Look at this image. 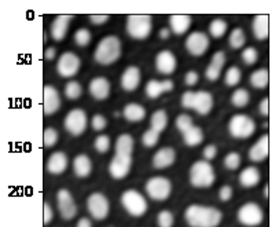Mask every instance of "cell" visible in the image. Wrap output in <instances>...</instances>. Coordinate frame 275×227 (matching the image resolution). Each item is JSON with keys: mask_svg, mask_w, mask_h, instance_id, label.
I'll return each instance as SVG.
<instances>
[{"mask_svg": "<svg viewBox=\"0 0 275 227\" xmlns=\"http://www.w3.org/2000/svg\"><path fill=\"white\" fill-rule=\"evenodd\" d=\"M184 219L190 227H218L223 215L215 207L193 204L184 211Z\"/></svg>", "mask_w": 275, "mask_h": 227, "instance_id": "1", "label": "cell"}, {"mask_svg": "<svg viewBox=\"0 0 275 227\" xmlns=\"http://www.w3.org/2000/svg\"><path fill=\"white\" fill-rule=\"evenodd\" d=\"M121 57V42L116 36H106L98 43L94 58L99 65H110Z\"/></svg>", "mask_w": 275, "mask_h": 227, "instance_id": "2", "label": "cell"}, {"mask_svg": "<svg viewBox=\"0 0 275 227\" xmlns=\"http://www.w3.org/2000/svg\"><path fill=\"white\" fill-rule=\"evenodd\" d=\"M216 174L212 164L200 160L193 164L190 168V183L197 189H208L215 183Z\"/></svg>", "mask_w": 275, "mask_h": 227, "instance_id": "3", "label": "cell"}, {"mask_svg": "<svg viewBox=\"0 0 275 227\" xmlns=\"http://www.w3.org/2000/svg\"><path fill=\"white\" fill-rule=\"evenodd\" d=\"M127 32L132 39L144 40L152 33V17L146 14H131L127 18Z\"/></svg>", "mask_w": 275, "mask_h": 227, "instance_id": "4", "label": "cell"}, {"mask_svg": "<svg viewBox=\"0 0 275 227\" xmlns=\"http://www.w3.org/2000/svg\"><path fill=\"white\" fill-rule=\"evenodd\" d=\"M256 131V122L246 114H236L228 121V132L236 139H248Z\"/></svg>", "mask_w": 275, "mask_h": 227, "instance_id": "5", "label": "cell"}, {"mask_svg": "<svg viewBox=\"0 0 275 227\" xmlns=\"http://www.w3.org/2000/svg\"><path fill=\"white\" fill-rule=\"evenodd\" d=\"M121 204L124 210L131 216H143L147 212V201L139 192L136 190H127L121 194Z\"/></svg>", "mask_w": 275, "mask_h": 227, "instance_id": "6", "label": "cell"}, {"mask_svg": "<svg viewBox=\"0 0 275 227\" xmlns=\"http://www.w3.org/2000/svg\"><path fill=\"white\" fill-rule=\"evenodd\" d=\"M237 219L242 226L256 227L263 222L264 212L256 202H246L238 210Z\"/></svg>", "mask_w": 275, "mask_h": 227, "instance_id": "7", "label": "cell"}, {"mask_svg": "<svg viewBox=\"0 0 275 227\" xmlns=\"http://www.w3.org/2000/svg\"><path fill=\"white\" fill-rule=\"evenodd\" d=\"M146 193L154 201H165L172 193V183L164 176H154L146 183Z\"/></svg>", "mask_w": 275, "mask_h": 227, "instance_id": "8", "label": "cell"}, {"mask_svg": "<svg viewBox=\"0 0 275 227\" xmlns=\"http://www.w3.org/2000/svg\"><path fill=\"white\" fill-rule=\"evenodd\" d=\"M87 114L83 109H73L66 114L64 127L70 135L80 136L87 128Z\"/></svg>", "mask_w": 275, "mask_h": 227, "instance_id": "9", "label": "cell"}, {"mask_svg": "<svg viewBox=\"0 0 275 227\" xmlns=\"http://www.w3.org/2000/svg\"><path fill=\"white\" fill-rule=\"evenodd\" d=\"M87 210L95 220H103L108 218L110 211L108 197L102 193H92L87 200Z\"/></svg>", "mask_w": 275, "mask_h": 227, "instance_id": "10", "label": "cell"}, {"mask_svg": "<svg viewBox=\"0 0 275 227\" xmlns=\"http://www.w3.org/2000/svg\"><path fill=\"white\" fill-rule=\"evenodd\" d=\"M80 66H81L80 58L72 51H65L58 59L57 70L59 76L65 77V79H70L79 73Z\"/></svg>", "mask_w": 275, "mask_h": 227, "instance_id": "11", "label": "cell"}, {"mask_svg": "<svg viewBox=\"0 0 275 227\" xmlns=\"http://www.w3.org/2000/svg\"><path fill=\"white\" fill-rule=\"evenodd\" d=\"M57 201L59 214L65 220H72L77 215V205H76L73 196L69 190L61 189L57 193Z\"/></svg>", "mask_w": 275, "mask_h": 227, "instance_id": "12", "label": "cell"}, {"mask_svg": "<svg viewBox=\"0 0 275 227\" xmlns=\"http://www.w3.org/2000/svg\"><path fill=\"white\" fill-rule=\"evenodd\" d=\"M184 46L193 57H201L209 48V39L202 32H193L187 36Z\"/></svg>", "mask_w": 275, "mask_h": 227, "instance_id": "13", "label": "cell"}, {"mask_svg": "<svg viewBox=\"0 0 275 227\" xmlns=\"http://www.w3.org/2000/svg\"><path fill=\"white\" fill-rule=\"evenodd\" d=\"M131 156H121L116 154L109 164V174L113 179H124L131 170Z\"/></svg>", "mask_w": 275, "mask_h": 227, "instance_id": "14", "label": "cell"}, {"mask_svg": "<svg viewBox=\"0 0 275 227\" xmlns=\"http://www.w3.org/2000/svg\"><path fill=\"white\" fill-rule=\"evenodd\" d=\"M61 108V96L57 88L53 86H44L43 88V112L46 116L57 113Z\"/></svg>", "mask_w": 275, "mask_h": 227, "instance_id": "15", "label": "cell"}, {"mask_svg": "<svg viewBox=\"0 0 275 227\" xmlns=\"http://www.w3.org/2000/svg\"><path fill=\"white\" fill-rule=\"evenodd\" d=\"M178 66L176 57L174 55L172 51L170 50H162L157 54L156 57V68L160 73L162 74H171L174 73Z\"/></svg>", "mask_w": 275, "mask_h": 227, "instance_id": "16", "label": "cell"}, {"mask_svg": "<svg viewBox=\"0 0 275 227\" xmlns=\"http://www.w3.org/2000/svg\"><path fill=\"white\" fill-rule=\"evenodd\" d=\"M214 108V96L208 91H198L194 94V102H193V109L201 116H206L210 113Z\"/></svg>", "mask_w": 275, "mask_h": 227, "instance_id": "17", "label": "cell"}, {"mask_svg": "<svg viewBox=\"0 0 275 227\" xmlns=\"http://www.w3.org/2000/svg\"><path fill=\"white\" fill-rule=\"evenodd\" d=\"M90 94L96 100H105L110 95V83L105 77H95L90 81Z\"/></svg>", "mask_w": 275, "mask_h": 227, "instance_id": "18", "label": "cell"}, {"mask_svg": "<svg viewBox=\"0 0 275 227\" xmlns=\"http://www.w3.org/2000/svg\"><path fill=\"white\" fill-rule=\"evenodd\" d=\"M73 19V15H66V14H62V15H58L55 18V21L53 22L51 25V37H53L55 42H61V40L65 39L66 33H68V29H69L70 21Z\"/></svg>", "mask_w": 275, "mask_h": 227, "instance_id": "19", "label": "cell"}, {"mask_svg": "<svg viewBox=\"0 0 275 227\" xmlns=\"http://www.w3.org/2000/svg\"><path fill=\"white\" fill-rule=\"evenodd\" d=\"M121 87L124 91H135L140 84V70L136 66H130L121 76Z\"/></svg>", "mask_w": 275, "mask_h": 227, "instance_id": "20", "label": "cell"}, {"mask_svg": "<svg viewBox=\"0 0 275 227\" xmlns=\"http://www.w3.org/2000/svg\"><path fill=\"white\" fill-rule=\"evenodd\" d=\"M176 160V152L172 148H162L153 156V167L156 170L168 168Z\"/></svg>", "mask_w": 275, "mask_h": 227, "instance_id": "21", "label": "cell"}, {"mask_svg": "<svg viewBox=\"0 0 275 227\" xmlns=\"http://www.w3.org/2000/svg\"><path fill=\"white\" fill-rule=\"evenodd\" d=\"M250 161L262 162L268 157V136L263 135L256 143L249 149L248 153Z\"/></svg>", "mask_w": 275, "mask_h": 227, "instance_id": "22", "label": "cell"}, {"mask_svg": "<svg viewBox=\"0 0 275 227\" xmlns=\"http://www.w3.org/2000/svg\"><path fill=\"white\" fill-rule=\"evenodd\" d=\"M69 160L64 152H57L50 156L47 161V170L51 175H61L68 168Z\"/></svg>", "mask_w": 275, "mask_h": 227, "instance_id": "23", "label": "cell"}, {"mask_svg": "<svg viewBox=\"0 0 275 227\" xmlns=\"http://www.w3.org/2000/svg\"><path fill=\"white\" fill-rule=\"evenodd\" d=\"M192 17L187 14H174L170 17L171 32L175 35H184L192 27Z\"/></svg>", "mask_w": 275, "mask_h": 227, "instance_id": "24", "label": "cell"}, {"mask_svg": "<svg viewBox=\"0 0 275 227\" xmlns=\"http://www.w3.org/2000/svg\"><path fill=\"white\" fill-rule=\"evenodd\" d=\"M73 171L77 178H87L92 171V161L87 154H79L73 160Z\"/></svg>", "mask_w": 275, "mask_h": 227, "instance_id": "25", "label": "cell"}, {"mask_svg": "<svg viewBox=\"0 0 275 227\" xmlns=\"http://www.w3.org/2000/svg\"><path fill=\"white\" fill-rule=\"evenodd\" d=\"M260 171L256 167H246L240 174V184L242 188H255L260 182Z\"/></svg>", "mask_w": 275, "mask_h": 227, "instance_id": "26", "label": "cell"}, {"mask_svg": "<svg viewBox=\"0 0 275 227\" xmlns=\"http://www.w3.org/2000/svg\"><path fill=\"white\" fill-rule=\"evenodd\" d=\"M252 31L258 40H266L268 37V15L260 14L256 15L252 24Z\"/></svg>", "mask_w": 275, "mask_h": 227, "instance_id": "27", "label": "cell"}, {"mask_svg": "<svg viewBox=\"0 0 275 227\" xmlns=\"http://www.w3.org/2000/svg\"><path fill=\"white\" fill-rule=\"evenodd\" d=\"M122 114L128 121L139 122L146 117V110L143 106L138 105V104H128L122 110Z\"/></svg>", "mask_w": 275, "mask_h": 227, "instance_id": "28", "label": "cell"}, {"mask_svg": "<svg viewBox=\"0 0 275 227\" xmlns=\"http://www.w3.org/2000/svg\"><path fill=\"white\" fill-rule=\"evenodd\" d=\"M134 152V138L128 134H122L116 140V154L131 156Z\"/></svg>", "mask_w": 275, "mask_h": 227, "instance_id": "29", "label": "cell"}, {"mask_svg": "<svg viewBox=\"0 0 275 227\" xmlns=\"http://www.w3.org/2000/svg\"><path fill=\"white\" fill-rule=\"evenodd\" d=\"M150 124H152V130L161 134L168 126V114H166L165 110H156L150 117Z\"/></svg>", "mask_w": 275, "mask_h": 227, "instance_id": "30", "label": "cell"}, {"mask_svg": "<svg viewBox=\"0 0 275 227\" xmlns=\"http://www.w3.org/2000/svg\"><path fill=\"white\" fill-rule=\"evenodd\" d=\"M250 86L256 90H263L268 86V70L262 68V69L255 70L253 73L250 74Z\"/></svg>", "mask_w": 275, "mask_h": 227, "instance_id": "31", "label": "cell"}, {"mask_svg": "<svg viewBox=\"0 0 275 227\" xmlns=\"http://www.w3.org/2000/svg\"><path fill=\"white\" fill-rule=\"evenodd\" d=\"M183 140L184 143L193 148V146H198V145L202 143L204 140V131H202L200 127H194L193 126L188 131H186L183 134Z\"/></svg>", "mask_w": 275, "mask_h": 227, "instance_id": "32", "label": "cell"}, {"mask_svg": "<svg viewBox=\"0 0 275 227\" xmlns=\"http://www.w3.org/2000/svg\"><path fill=\"white\" fill-rule=\"evenodd\" d=\"M227 32V22L222 18H216L209 24V33L215 39H220Z\"/></svg>", "mask_w": 275, "mask_h": 227, "instance_id": "33", "label": "cell"}, {"mask_svg": "<svg viewBox=\"0 0 275 227\" xmlns=\"http://www.w3.org/2000/svg\"><path fill=\"white\" fill-rule=\"evenodd\" d=\"M245 32L244 29H241V28H236V29H232V32L228 36V44H230V47L234 48V50H240L245 46Z\"/></svg>", "mask_w": 275, "mask_h": 227, "instance_id": "34", "label": "cell"}, {"mask_svg": "<svg viewBox=\"0 0 275 227\" xmlns=\"http://www.w3.org/2000/svg\"><path fill=\"white\" fill-rule=\"evenodd\" d=\"M250 100V95L245 88H237L231 95V104L236 108H245Z\"/></svg>", "mask_w": 275, "mask_h": 227, "instance_id": "35", "label": "cell"}, {"mask_svg": "<svg viewBox=\"0 0 275 227\" xmlns=\"http://www.w3.org/2000/svg\"><path fill=\"white\" fill-rule=\"evenodd\" d=\"M64 94L68 99L70 100H76L79 99L81 94H83V87H81V84L79 81H69V83L65 86V90H64Z\"/></svg>", "mask_w": 275, "mask_h": 227, "instance_id": "36", "label": "cell"}, {"mask_svg": "<svg viewBox=\"0 0 275 227\" xmlns=\"http://www.w3.org/2000/svg\"><path fill=\"white\" fill-rule=\"evenodd\" d=\"M241 77H242V73H241L240 68L231 66V68H228L227 72H226L224 83H226V86H228V87H236L237 84H240Z\"/></svg>", "mask_w": 275, "mask_h": 227, "instance_id": "37", "label": "cell"}, {"mask_svg": "<svg viewBox=\"0 0 275 227\" xmlns=\"http://www.w3.org/2000/svg\"><path fill=\"white\" fill-rule=\"evenodd\" d=\"M161 94H164L161 81H158V80H150V81L146 84V95H147L150 99H157Z\"/></svg>", "mask_w": 275, "mask_h": 227, "instance_id": "38", "label": "cell"}, {"mask_svg": "<svg viewBox=\"0 0 275 227\" xmlns=\"http://www.w3.org/2000/svg\"><path fill=\"white\" fill-rule=\"evenodd\" d=\"M91 32L88 31L87 28H80L74 33V43L80 47H86L91 42Z\"/></svg>", "mask_w": 275, "mask_h": 227, "instance_id": "39", "label": "cell"}, {"mask_svg": "<svg viewBox=\"0 0 275 227\" xmlns=\"http://www.w3.org/2000/svg\"><path fill=\"white\" fill-rule=\"evenodd\" d=\"M223 162H224V167H226L228 171L238 170L241 166L240 153H237V152H230V153L224 157V161Z\"/></svg>", "mask_w": 275, "mask_h": 227, "instance_id": "40", "label": "cell"}, {"mask_svg": "<svg viewBox=\"0 0 275 227\" xmlns=\"http://www.w3.org/2000/svg\"><path fill=\"white\" fill-rule=\"evenodd\" d=\"M241 58H242V61H244L245 65H253V64H256L259 59L258 50L255 47L245 48L244 51H242V54H241Z\"/></svg>", "mask_w": 275, "mask_h": 227, "instance_id": "41", "label": "cell"}, {"mask_svg": "<svg viewBox=\"0 0 275 227\" xmlns=\"http://www.w3.org/2000/svg\"><path fill=\"white\" fill-rule=\"evenodd\" d=\"M158 138H160V134L150 128L142 135V143L146 148H154L158 143Z\"/></svg>", "mask_w": 275, "mask_h": 227, "instance_id": "42", "label": "cell"}, {"mask_svg": "<svg viewBox=\"0 0 275 227\" xmlns=\"http://www.w3.org/2000/svg\"><path fill=\"white\" fill-rule=\"evenodd\" d=\"M176 128L179 130L182 134H184L186 131H188L190 128L193 127V118L188 116V114H179L178 117H176Z\"/></svg>", "mask_w": 275, "mask_h": 227, "instance_id": "43", "label": "cell"}, {"mask_svg": "<svg viewBox=\"0 0 275 227\" xmlns=\"http://www.w3.org/2000/svg\"><path fill=\"white\" fill-rule=\"evenodd\" d=\"M94 148L98 153H106L110 149V138L108 135H98L94 140Z\"/></svg>", "mask_w": 275, "mask_h": 227, "instance_id": "44", "label": "cell"}, {"mask_svg": "<svg viewBox=\"0 0 275 227\" xmlns=\"http://www.w3.org/2000/svg\"><path fill=\"white\" fill-rule=\"evenodd\" d=\"M175 223L174 214L171 211H161L157 215V224L158 227H172Z\"/></svg>", "mask_w": 275, "mask_h": 227, "instance_id": "45", "label": "cell"}, {"mask_svg": "<svg viewBox=\"0 0 275 227\" xmlns=\"http://www.w3.org/2000/svg\"><path fill=\"white\" fill-rule=\"evenodd\" d=\"M43 142L46 148H53L58 142V131L55 128H46L43 134Z\"/></svg>", "mask_w": 275, "mask_h": 227, "instance_id": "46", "label": "cell"}, {"mask_svg": "<svg viewBox=\"0 0 275 227\" xmlns=\"http://www.w3.org/2000/svg\"><path fill=\"white\" fill-rule=\"evenodd\" d=\"M91 126L95 131H102V130H105L108 127V120L102 114H95L91 120Z\"/></svg>", "mask_w": 275, "mask_h": 227, "instance_id": "47", "label": "cell"}, {"mask_svg": "<svg viewBox=\"0 0 275 227\" xmlns=\"http://www.w3.org/2000/svg\"><path fill=\"white\" fill-rule=\"evenodd\" d=\"M220 73H222V69L210 64L205 70V77L209 80V81H216V80H219V77H220Z\"/></svg>", "mask_w": 275, "mask_h": 227, "instance_id": "48", "label": "cell"}, {"mask_svg": "<svg viewBox=\"0 0 275 227\" xmlns=\"http://www.w3.org/2000/svg\"><path fill=\"white\" fill-rule=\"evenodd\" d=\"M226 61H227L226 53L220 50V51H216V53L214 54V57H212V62H210V64L222 69L223 66H224V64H226Z\"/></svg>", "mask_w": 275, "mask_h": 227, "instance_id": "49", "label": "cell"}, {"mask_svg": "<svg viewBox=\"0 0 275 227\" xmlns=\"http://www.w3.org/2000/svg\"><path fill=\"white\" fill-rule=\"evenodd\" d=\"M231 197H232V188L230 184H224L223 188H220V190H219V198H220V201L227 202V201L231 200Z\"/></svg>", "mask_w": 275, "mask_h": 227, "instance_id": "50", "label": "cell"}, {"mask_svg": "<svg viewBox=\"0 0 275 227\" xmlns=\"http://www.w3.org/2000/svg\"><path fill=\"white\" fill-rule=\"evenodd\" d=\"M194 94L193 91H186L182 95V106L184 109H193V102H194Z\"/></svg>", "mask_w": 275, "mask_h": 227, "instance_id": "51", "label": "cell"}, {"mask_svg": "<svg viewBox=\"0 0 275 227\" xmlns=\"http://www.w3.org/2000/svg\"><path fill=\"white\" fill-rule=\"evenodd\" d=\"M109 18L110 15H108V14H92V15H90V21L94 25H103L109 21Z\"/></svg>", "mask_w": 275, "mask_h": 227, "instance_id": "52", "label": "cell"}, {"mask_svg": "<svg viewBox=\"0 0 275 227\" xmlns=\"http://www.w3.org/2000/svg\"><path fill=\"white\" fill-rule=\"evenodd\" d=\"M204 158H205V161H210V160H214L216 157V154H218V148L215 146V145H208L205 149H204Z\"/></svg>", "mask_w": 275, "mask_h": 227, "instance_id": "53", "label": "cell"}, {"mask_svg": "<svg viewBox=\"0 0 275 227\" xmlns=\"http://www.w3.org/2000/svg\"><path fill=\"white\" fill-rule=\"evenodd\" d=\"M54 218V212L51 205L48 204V202H44L43 204V223L44 224H48V223L51 222Z\"/></svg>", "mask_w": 275, "mask_h": 227, "instance_id": "54", "label": "cell"}, {"mask_svg": "<svg viewBox=\"0 0 275 227\" xmlns=\"http://www.w3.org/2000/svg\"><path fill=\"white\" fill-rule=\"evenodd\" d=\"M198 79H200V76H198L197 72H194V70H188L187 73H186V76H184V83H186V86L193 87V86H196V84L198 83Z\"/></svg>", "mask_w": 275, "mask_h": 227, "instance_id": "55", "label": "cell"}, {"mask_svg": "<svg viewBox=\"0 0 275 227\" xmlns=\"http://www.w3.org/2000/svg\"><path fill=\"white\" fill-rule=\"evenodd\" d=\"M259 112H260V114L262 116H264V117H267L268 116V98H264V99L259 104Z\"/></svg>", "mask_w": 275, "mask_h": 227, "instance_id": "56", "label": "cell"}, {"mask_svg": "<svg viewBox=\"0 0 275 227\" xmlns=\"http://www.w3.org/2000/svg\"><path fill=\"white\" fill-rule=\"evenodd\" d=\"M55 55H57V50L54 47L47 48V50L44 51V59H46V61H53Z\"/></svg>", "mask_w": 275, "mask_h": 227, "instance_id": "57", "label": "cell"}, {"mask_svg": "<svg viewBox=\"0 0 275 227\" xmlns=\"http://www.w3.org/2000/svg\"><path fill=\"white\" fill-rule=\"evenodd\" d=\"M161 84L164 92H170L174 90V81H172V80H162Z\"/></svg>", "mask_w": 275, "mask_h": 227, "instance_id": "58", "label": "cell"}, {"mask_svg": "<svg viewBox=\"0 0 275 227\" xmlns=\"http://www.w3.org/2000/svg\"><path fill=\"white\" fill-rule=\"evenodd\" d=\"M76 227H92V223L88 218H81L79 222H77Z\"/></svg>", "mask_w": 275, "mask_h": 227, "instance_id": "59", "label": "cell"}, {"mask_svg": "<svg viewBox=\"0 0 275 227\" xmlns=\"http://www.w3.org/2000/svg\"><path fill=\"white\" fill-rule=\"evenodd\" d=\"M158 36H160V39L166 40L171 36V29H168V28H162L161 31H160V33H158Z\"/></svg>", "mask_w": 275, "mask_h": 227, "instance_id": "60", "label": "cell"}, {"mask_svg": "<svg viewBox=\"0 0 275 227\" xmlns=\"http://www.w3.org/2000/svg\"><path fill=\"white\" fill-rule=\"evenodd\" d=\"M263 194H264V198H268V186H264V190H263Z\"/></svg>", "mask_w": 275, "mask_h": 227, "instance_id": "61", "label": "cell"}]
</instances>
